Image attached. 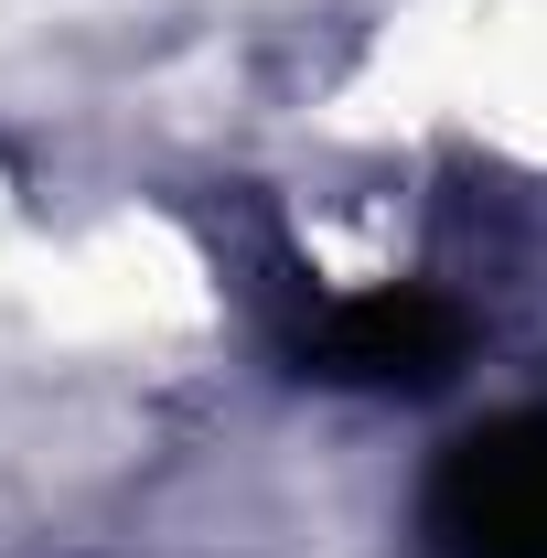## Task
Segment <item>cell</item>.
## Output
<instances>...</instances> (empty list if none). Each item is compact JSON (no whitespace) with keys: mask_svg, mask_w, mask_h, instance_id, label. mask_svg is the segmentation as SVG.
<instances>
[{"mask_svg":"<svg viewBox=\"0 0 547 558\" xmlns=\"http://www.w3.org/2000/svg\"><path fill=\"white\" fill-rule=\"evenodd\" d=\"M290 354H301V376L365 387V398H387V387H440V376L462 365V312H451L440 290H418V279H387V290L323 301Z\"/></svg>","mask_w":547,"mask_h":558,"instance_id":"obj_2","label":"cell"},{"mask_svg":"<svg viewBox=\"0 0 547 558\" xmlns=\"http://www.w3.org/2000/svg\"><path fill=\"white\" fill-rule=\"evenodd\" d=\"M429 558H547V409H505L440 451L418 494Z\"/></svg>","mask_w":547,"mask_h":558,"instance_id":"obj_1","label":"cell"}]
</instances>
